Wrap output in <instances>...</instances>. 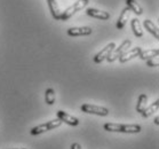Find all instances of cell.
Returning <instances> with one entry per match:
<instances>
[{"label":"cell","mask_w":159,"mask_h":149,"mask_svg":"<svg viewBox=\"0 0 159 149\" xmlns=\"http://www.w3.org/2000/svg\"><path fill=\"white\" fill-rule=\"evenodd\" d=\"M105 131L109 132H121V133H139L141 132V126L136 124H116L105 123L103 125Z\"/></svg>","instance_id":"6da1fadb"},{"label":"cell","mask_w":159,"mask_h":149,"mask_svg":"<svg viewBox=\"0 0 159 149\" xmlns=\"http://www.w3.org/2000/svg\"><path fill=\"white\" fill-rule=\"evenodd\" d=\"M87 4H88V0H77V2H75L72 6H70V7L66 8L64 12H62L61 20H63V21L69 20L73 14H76L77 12L81 11L83 8L86 7Z\"/></svg>","instance_id":"7a4b0ae2"},{"label":"cell","mask_w":159,"mask_h":149,"mask_svg":"<svg viewBox=\"0 0 159 149\" xmlns=\"http://www.w3.org/2000/svg\"><path fill=\"white\" fill-rule=\"evenodd\" d=\"M61 124H62V122L58 119V118L51 120V122H47V123H45V124H40V125L33 127L32 130H31V134L32 135L41 134V133H45V132H47V131H51L53 128H56V127H58Z\"/></svg>","instance_id":"3957f363"},{"label":"cell","mask_w":159,"mask_h":149,"mask_svg":"<svg viewBox=\"0 0 159 149\" xmlns=\"http://www.w3.org/2000/svg\"><path fill=\"white\" fill-rule=\"evenodd\" d=\"M130 45H132V41H130V40H128V39L124 40L119 47L113 48V51L109 54V56L107 58L108 62H113V61H116V60H118V58H119V56H121L125 52L128 51V48L130 47Z\"/></svg>","instance_id":"277c9868"},{"label":"cell","mask_w":159,"mask_h":149,"mask_svg":"<svg viewBox=\"0 0 159 149\" xmlns=\"http://www.w3.org/2000/svg\"><path fill=\"white\" fill-rule=\"evenodd\" d=\"M81 111L86 114H93V115H98V116H108L109 115V109L105 107H101V105H89V103H85L81 105Z\"/></svg>","instance_id":"5b68a950"},{"label":"cell","mask_w":159,"mask_h":149,"mask_svg":"<svg viewBox=\"0 0 159 149\" xmlns=\"http://www.w3.org/2000/svg\"><path fill=\"white\" fill-rule=\"evenodd\" d=\"M113 48H116V44H115V43H110V44L107 45L100 53H98V54L94 56L95 63H101L103 60H105V58L109 56V54L113 51Z\"/></svg>","instance_id":"8992f818"},{"label":"cell","mask_w":159,"mask_h":149,"mask_svg":"<svg viewBox=\"0 0 159 149\" xmlns=\"http://www.w3.org/2000/svg\"><path fill=\"white\" fill-rule=\"evenodd\" d=\"M56 115H57V118L61 120L62 123L64 122L65 124L71 125V126H77V125L79 124V119H78V118L71 116V115H69V114L64 113L63 110H58L57 113H56Z\"/></svg>","instance_id":"52a82bcc"},{"label":"cell","mask_w":159,"mask_h":149,"mask_svg":"<svg viewBox=\"0 0 159 149\" xmlns=\"http://www.w3.org/2000/svg\"><path fill=\"white\" fill-rule=\"evenodd\" d=\"M93 30L89 26H78V28H70L68 30V35L71 37H79V36H89L92 35Z\"/></svg>","instance_id":"ba28073f"},{"label":"cell","mask_w":159,"mask_h":149,"mask_svg":"<svg viewBox=\"0 0 159 149\" xmlns=\"http://www.w3.org/2000/svg\"><path fill=\"white\" fill-rule=\"evenodd\" d=\"M141 52H142V48L141 47L132 48V49H128L127 52H125V53H124L121 56H119V58H118V60H119L120 63H125V62H127L128 60H130V58H138Z\"/></svg>","instance_id":"9c48e42d"},{"label":"cell","mask_w":159,"mask_h":149,"mask_svg":"<svg viewBox=\"0 0 159 149\" xmlns=\"http://www.w3.org/2000/svg\"><path fill=\"white\" fill-rule=\"evenodd\" d=\"M48 2V7L51 9L52 16L55 18V20H61L62 16V11L60 6H58L57 1L56 0H47Z\"/></svg>","instance_id":"30bf717a"},{"label":"cell","mask_w":159,"mask_h":149,"mask_svg":"<svg viewBox=\"0 0 159 149\" xmlns=\"http://www.w3.org/2000/svg\"><path fill=\"white\" fill-rule=\"evenodd\" d=\"M87 15H89L92 17L98 18V20H103V21L110 18V14L108 12L98 11V9H95V8H88L87 9Z\"/></svg>","instance_id":"8fae6325"},{"label":"cell","mask_w":159,"mask_h":149,"mask_svg":"<svg viewBox=\"0 0 159 149\" xmlns=\"http://www.w3.org/2000/svg\"><path fill=\"white\" fill-rule=\"evenodd\" d=\"M129 13L130 11L128 7H126L121 12V14L119 15V18H118V22H117V28L118 29H123L124 26H125V24H126L128 18H129Z\"/></svg>","instance_id":"7c38bea8"},{"label":"cell","mask_w":159,"mask_h":149,"mask_svg":"<svg viewBox=\"0 0 159 149\" xmlns=\"http://www.w3.org/2000/svg\"><path fill=\"white\" fill-rule=\"evenodd\" d=\"M143 26L147 30H148L149 32L151 33L152 36L156 37V39H159V32H158V28L156 26V24L152 21L150 20H144V22H143Z\"/></svg>","instance_id":"4fadbf2b"},{"label":"cell","mask_w":159,"mask_h":149,"mask_svg":"<svg viewBox=\"0 0 159 149\" xmlns=\"http://www.w3.org/2000/svg\"><path fill=\"white\" fill-rule=\"evenodd\" d=\"M159 54V49L158 48H155V49H147V51H142L139 55V58H142V60H149V58H157Z\"/></svg>","instance_id":"5bb4252c"},{"label":"cell","mask_w":159,"mask_h":149,"mask_svg":"<svg viewBox=\"0 0 159 149\" xmlns=\"http://www.w3.org/2000/svg\"><path fill=\"white\" fill-rule=\"evenodd\" d=\"M126 4H127V7L129 8L130 12H134L136 15H142L143 9H142V7L135 1V0H126Z\"/></svg>","instance_id":"9a60e30c"},{"label":"cell","mask_w":159,"mask_h":149,"mask_svg":"<svg viewBox=\"0 0 159 149\" xmlns=\"http://www.w3.org/2000/svg\"><path fill=\"white\" fill-rule=\"evenodd\" d=\"M132 29H133V32L134 35L136 37H142L143 36V30H142V26L140 21H139L138 18H133L132 20Z\"/></svg>","instance_id":"2e32d148"},{"label":"cell","mask_w":159,"mask_h":149,"mask_svg":"<svg viewBox=\"0 0 159 149\" xmlns=\"http://www.w3.org/2000/svg\"><path fill=\"white\" fill-rule=\"evenodd\" d=\"M147 102H148V96L147 94H141L139 96L138 100V105H136V110L138 113H143L144 109L147 108Z\"/></svg>","instance_id":"e0dca14e"},{"label":"cell","mask_w":159,"mask_h":149,"mask_svg":"<svg viewBox=\"0 0 159 149\" xmlns=\"http://www.w3.org/2000/svg\"><path fill=\"white\" fill-rule=\"evenodd\" d=\"M158 107H159V100H156L153 103H151V105H149V107H147V108H145L144 111L142 113V116H143V117L151 116L152 114L156 113V111L158 110Z\"/></svg>","instance_id":"ac0fdd59"},{"label":"cell","mask_w":159,"mask_h":149,"mask_svg":"<svg viewBox=\"0 0 159 149\" xmlns=\"http://www.w3.org/2000/svg\"><path fill=\"white\" fill-rule=\"evenodd\" d=\"M45 100H46V103L49 105H54L55 102V91L53 88H48L46 93H45Z\"/></svg>","instance_id":"d6986e66"},{"label":"cell","mask_w":159,"mask_h":149,"mask_svg":"<svg viewBox=\"0 0 159 149\" xmlns=\"http://www.w3.org/2000/svg\"><path fill=\"white\" fill-rule=\"evenodd\" d=\"M147 66L148 67H158L159 66L158 56H157V58H152L147 60Z\"/></svg>","instance_id":"ffe728a7"},{"label":"cell","mask_w":159,"mask_h":149,"mask_svg":"<svg viewBox=\"0 0 159 149\" xmlns=\"http://www.w3.org/2000/svg\"><path fill=\"white\" fill-rule=\"evenodd\" d=\"M71 149H83V148H81V146H80L79 143L75 142V143H72V145H71Z\"/></svg>","instance_id":"44dd1931"},{"label":"cell","mask_w":159,"mask_h":149,"mask_svg":"<svg viewBox=\"0 0 159 149\" xmlns=\"http://www.w3.org/2000/svg\"><path fill=\"white\" fill-rule=\"evenodd\" d=\"M155 124H156V125H158V124H159V117L158 116L155 118Z\"/></svg>","instance_id":"7402d4cb"},{"label":"cell","mask_w":159,"mask_h":149,"mask_svg":"<svg viewBox=\"0 0 159 149\" xmlns=\"http://www.w3.org/2000/svg\"><path fill=\"white\" fill-rule=\"evenodd\" d=\"M13 149H25V148H13Z\"/></svg>","instance_id":"603a6c76"}]
</instances>
